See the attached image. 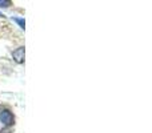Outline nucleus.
I'll return each mask as SVG.
<instances>
[{
  "label": "nucleus",
  "instance_id": "obj_3",
  "mask_svg": "<svg viewBox=\"0 0 152 133\" xmlns=\"http://www.w3.org/2000/svg\"><path fill=\"white\" fill-rule=\"evenodd\" d=\"M13 20H15V21H16V23H18V24H19V25H20V27H21V28H24V25H26V23H24V20H23V19H19V17H15V19H13Z\"/></svg>",
  "mask_w": 152,
  "mask_h": 133
},
{
  "label": "nucleus",
  "instance_id": "obj_5",
  "mask_svg": "<svg viewBox=\"0 0 152 133\" xmlns=\"http://www.w3.org/2000/svg\"><path fill=\"white\" fill-rule=\"evenodd\" d=\"M0 16H1V13H0Z\"/></svg>",
  "mask_w": 152,
  "mask_h": 133
},
{
  "label": "nucleus",
  "instance_id": "obj_1",
  "mask_svg": "<svg viewBox=\"0 0 152 133\" xmlns=\"http://www.w3.org/2000/svg\"><path fill=\"white\" fill-rule=\"evenodd\" d=\"M13 115L10 112V110H3L1 113H0V121H1V124H4L5 126H10L13 124Z\"/></svg>",
  "mask_w": 152,
  "mask_h": 133
},
{
  "label": "nucleus",
  "instance_id": "obj_4",
  "mask_svg": "<svg viewBox=\"0 0 152 133\" xmlns=\"http://www.w3.org/2000/svg\"><path fill=\"white\" fill-rule=\"evenodd\" d=\"M11 1L10 0H0V7H10Z\"/></svg>",
  "mask_w": 152,
  "mask_h": 133
},
{
  "label": "nucleus",
  "instance_id": "obj_2",
  "mask_svg": "<svg viewBox=\"0 0 152 133\" xmlns=\"http://www.w3.org/2000/svg\"><path fill=\"white\" fill-rule=\"evenodd\" d=\"M12 56H13V59H15L18 63H23L24 61V48L20 47V48H18L16 51H13Z\"/></svg>",
  "mask_w": 152,
  "mask_h": 133
}]
</instances>
